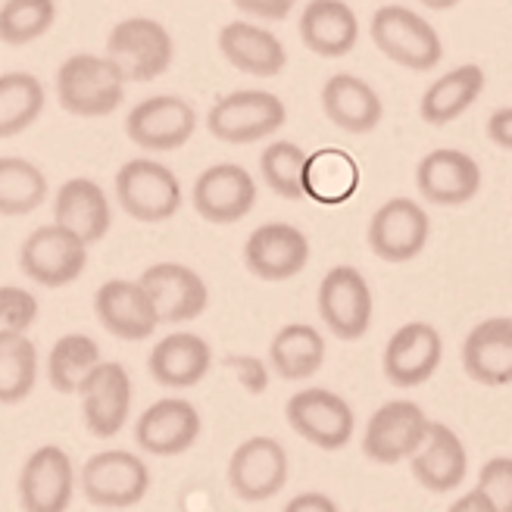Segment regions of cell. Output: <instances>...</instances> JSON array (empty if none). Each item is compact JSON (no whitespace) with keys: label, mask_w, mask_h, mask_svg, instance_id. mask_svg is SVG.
Masks as SVG:
<instances>
[{"label":"cell","mask_w":512,"mask_h":512,"mask_svg":"<svg viewBox=\"0 0 512 512\" xmlns=\"http://www.w3.org/2000/svg\"><path fill=\"white\" fill-rule=\"evenodd\" d=\"M310 263V238L291 222H266L244 241V266L260 281H288Z\"/></svg>","instance_id":"e0dca14e"},{"label":"cell","mask_w":512,"mask_h":512,"mask_svg":"<svg viewBox=\"0 0 512 512\" xmlns=\"http://www.w3.org/2000/svg\"><path fill=\"white\" fill-rule=\"evenodd\" d=\"M319 316L338 341H360L372 325V288L356 266H335L319 281Z\"/></svg>","instance_id":"ba28073f"},{"label":"cell","mask_w":512,"mask_h":512,"mask_svg":"<svg viewBox=\"0 0 512 512\" xmlns=\"http://www.w3.org/2000/svg\"><path fill=\"white\" fill-rule=\"evenodd\" d=\"M288 472L291 463L281 441L256 434V438L238 444L228 459V488L244 503H263L285 488Z\"/></svg>","instance_id":"7c38bea8"},{"label":"cell","mask_w":512,"mask_h":512,"mask_svg":"<svg viewBox=\"0 0 512 512\" xmlns=\"http://www.w3.org/2000/svg\"><path fill=\"white\" fill-rule=\"evenodd\" d=\"M444 360V338L428 322H406L384 344L381 369L394 388H419Z\"/></svg>","instance_id":"9a60e30c"},{"label":"cell","mask_w":512,"mask_h":512,"mask_svg":"<svg viewBox=\"0 0 512 512\" xmlns=\"http://www.w3.org/2000/svg\"><path fill=\"white\" fill-rule=\"evenodd\" d=\"M54 222L75 232L88 247L104 241L113 225V207L107 191L88 175L66 178L54 194Z\"/></svg>","instance_id":"484cf974"},{"label":"cell","mask_w":512,"mask_h":512,"mask_svg":"<svg viewBox=\"0 0 512 512\" xmlns=\"http://www.w3.org/2000/svg\"><path fill=\"white\" fill-rule=\"evenodd\" d=\"M232 4L253 16V19H263V22H281L288 19L291 10L297 7V0H232Z\"/></svg>","instance_id":"b9f144b4"},{"label":"cell","mask_w":512,"mask_h":512,"mask_svg":"<svg viewBox=\"0 0 512 512\" xmlns=\"http://www.w3.org/2000/svg\"><path fill=\"white\" fill-rule=\"evenodd\" d=\"M47 107V88L32 72H4L0 75V141L16 138L41 119Z\"/></svg>","instance_id":"d6a6232c"},{"label":"cell","mask_w":512,"mask_h":512,"mask_svg":"<svg viewBox=\"0 0 512 512\" xmlns=\"http://www.w3.org/2000/svg\"><path fill=\"white\" fill-rule=\"evenodd\" d=\"M47 175L25 157H0V216H29L47 200Z\"/></svg>","instance_id":"d590c367"},{"label":"cell","mask_w":512,"mask_h":512,"mask_svg":"<svg viewBox=\"0 0 512 512\" xmlns=\"http://www.w3.org/2000/svg\"><path fill=\"white\" fill-rule=\"evenodd\" d=\"M484 85H488V75L478 63H463V66H453L450 72L438 75L422 94L419 100V116L428 125H450L463 116L475 100L481 97Z\"/></svg>","instance_id":"f546056e"},{"label":"cell","mask_w":512,"mask_h":512,"mask_svg":"<svg viewBox=\"0 0 512 512\" xmlns=\"http://www.w3.org/2000/svg\"><path fill=\"white\" fill-rule=\"evenodd\" d=\"M219 54L228 66H235L244 75H256V79H275L288 66V50L281 38L263 25L235 19L225 22L219 29Z\"/></svg>","instance_id":"603a6c76"},{"label":"cell","mask_w":512,"mask_h":512,"mask_svg":"<svg viewBox=\"0 0 512 512\" xmlns=\"http://www.w3.org/2000/svg\"><path fill=\"white\" fill-rule=\"evenodd\" d=\"M213 366V347L194 331H172L153 344L147 356V372L160 388L185 391L207 378Z\"/></svg>","instance_id":"cb8c5ba5"},{"label":"cell","mask_w":512,"mask_h":512,"mask_svg":"<svg viewBox=\"0 0 512 512\" xmlns=\"http://www.w3.org/2000/svg\"><path fill=\"white\" fill-rule=\"evenodd\" d=\"M325 363V338L319 328L306 322H291L275 331L269 344V369L285 381L313 378Z\"/></svg>","instance_id":"1f68e13d"},{"label":"cell","mask_w":512,"mask_h":512,"mask_svg":"<svg viewBox=\"0 0 512 512\" xmlns=\"http://www.w3.org/2000/svg\"><path fill=\"white\" fill-rule=\"evenodd\" d=\"M141 285L153 300V310L160 316V325H182L194 322L207 313L210 288L185 263H153L141 272Z\"/></svg>","instance_id":"5bb4252c"},{"label":"cell","mask_w":512,"mask_h":512,"mask_svg":"<svg viewBox=\"0 0 512 512\" xmlns=\"http://www.w3.org/2000/svg\"><path fill=\"white\" fill-rule=\"evenodd\" d=\"M57 22V0H4L0 4V41L25 47L44 38Z\"/></svg>","instance_id":"8d00e7d4"},{"label":"cell","mask_w":512,"mask_h":512,"mask_svg":"<svg viewBox=\"0 0 512 512\" xmlns=\"http://www.w3.org/2000/svg\"><path fill=\"white\" fill-rule=\"evenodd\" d=\"M200 413L185 397H163L150 403L135 422V441L150 456H178L197 444Z\"/></svg>","instance_id":"ffe728a7"},{"label":"cell","mask_w":512,"mask_h":512,"mask_svg":"<svg viewBox=\"0 0 512 512\" xmlns=\"http://www.w3.org/2000/svg\"><path fill=\"white\" fill-rule=\"evenodd\" d=\"M125 75L107 54H91V50H79L60 63L54 91L57 104L79 119H100L110 116L122 107L125 100Z\"/></svg>","instance_id":"6da1fadb"},{"label":"cell","mask_w":512,"mask_h":512,"mask_svg":"<svg viewBox=\"0 0 512 512\" xmlns=\"http://www.w3.org/2000/svg\"><path fill=\"white\" fill-rule=\"evenodd\" d=\"M104 363L100 356V344L91 335L72 331V335L57 338V344L50 347L47 356V381L50 388L60 394H79L88 375Z\"/></svg>","instance_id":"836d02e7"},{"label":"cell","mask_w":512,"mask_h":512,"mask_svg":"<svg viewBox=\"0 0 512 512\" xmlns=\"http://www.w3.org/2000/svg\"><path fill=\"white\" fill-rule=\"evenodd\" d=\"M288 122L285 100L272 91L241 88L222 94L207 113V132L222 144H256Z\"/></svg>","instance_id":"277c9868"},{"label":"cell","mask_w":512,"mask_h":512,"mask_svg":"<svg viewBox=\"0 0 512 512\" xmlns=\"http://www.w3.org/2000/svg\"><path fill=\"white\" fill-rule=\"evenodd\" d=\"M322 110L331 125L347 135H369L384 119V104L378 91L353 72L328 75L322 85Z\"/></svg>","instance_id":"83f0119b"},{"label":"cell","mask_w":512,"mask_h":512,"mask_svg":"<svg viewBox=\"0 0 512 512\" xmlns=\"http://www.w3.org/2000/svg\"><path fill=\"white\" fill-rule=\"evenodd\" d=\"M225 366L238 375V381L244 384L250 394H263L269 388V363H263L260 356L238 353V356H228Z\"/></svg>","instance_id":"60d3db41"},{"label":"cell","mask_w":512,"mask_h":512,"mask_svg":"<svg viewBox=\"0 0 512 512\" xmlns=\"http://www.w3.org/2000/svg\"><path fill=\"white\" fill-rule=\"evenodd\" d=\"M369 250L384 263H409L425 250L431 238V219L413 197H391L369 219Z\"/></svg>","instance_id":"30bf717a"},{"label":"cell","mask_w":512,"mask_h":512,"mask_svg":"<svg viewBox=\"0 0 512 512\" xmlns=\"http://www.w3.org/2000/svg\"><path fill=\"white\" fill-rule=\"evenodd\" d=\"M38 297L32 291H25L19 285H0V335H10V331H25L38 319Z\"/></svg>","instance_id":"f35d334b"},{"label":"cell","mask_w":512,"mask_h":512,"mask_svg":"<svg viewBox=\"0 0 512 512\" xmlns=\"http://www.w3.org/2000/svg\"><path fill=\"white\" fill-rule=\"evenodd\" d=\"M94 316L119 341H147L160 325L141 281L110 278L94 294Z\"/></svg>","instance_id":"44dd1931"},{"label":"cell","mask_w":512,"mask_h":512,"mask_svg":"<svg viewBox=\"0 0 512 512\" xmlns=\"http://www.w3.org/2000/svg\"><path fill=\"white\" fill-rule=\"evenodd\" d=\"M447 512H497V506L491 503V497L484 494L481 488H472L459 500H453Z\"/></svg>","instance_id":"f6af8a7d"},{"label":"cell","mask_w":512,"mask_h":512,"mask_svg":"<svg viewBox=\"0 0 512 512\" xmlns=\"http://www.w3.org/2000/svg\"><path fill=\"white\" fill-rule=\"evenodd\" d=\"M288 425L319 450H341L356 431L350 403L328 388H303L285 406Z\"/></svg>","instance_id":"4fadbf2b"},{"label":"cell","mask_w":512,"mask_h":512,"mask_svg":"<svg viewBox=\"0 0 512 512\" xmlns=\"http://www.w3.org/2000/svg\"><path fill=\"white\" fill-rule=\"evenodd\" d=\"M82 491L100 509L138 506L150 491V469L138 453L100 450L82 466Z\"/></svg>","instance_id":"8fae6325"},{"label":"cell","mask_w":512,"mask_h":512,"mask_svg":"<svg viewBox=\"0 0 512 512\" xmlns=\"http://www.w3.org/2000/svg\"><path fill=\"white\" fill-rule=\"evenodd\" d=\"M191 203L200 219L213 225H235L256 207V178L238 163L207 166L191 188Z\"/></svg>","instance_id":"2e32d148"},{"label":"cell","mask_w":512,"mask_h":512,"mask_svg":"<svg viewBox=\"0 0 512 512\" xmlns=\"http://www.w3.org/2000/svg\"><path fill=\"white\" fill-rule=\"evenodd\" d=\"M38 381V347L25 331L0 335V403H22Z\"/></svg>","instance_id":"e575fe53"},{"label":"cell","mask_w":512,"mask_h":512,"mask_svg":"<svg viewBox=\"0 0 512 512\" xmlns=\"http://www.w3.org/2000/svg\"><path fill=\"white\" fill-rule=\"evenodd\" d=\"M409 469H413V478L425 491L447 494L463 488L469 472V453L463 438L450 425L431 422L425 444L409 456Z\"/></svg>","instance_id":"d4e9b609"},{"label":"cell","mask_w":512,"mask_h":512,"mask_svg":"<svg viewBox=\"0 0 512 512\" xmlns=\"http://www.w3.org/2000/svg\"><path fill=\"white\" fill-rule=\"evenodd\" d=\"M416 188L434 207H466L481 191V166L466 150L438 147L419 160Z\"/></svg>","instance_id":"d6986e66"},{"label":"cell","mask_w":512,"mask_h":512,"mask_svg":"<svg viewBox=\"0 0 512 512\" xmlns=\"http://www.w3.org/2000/svg\"><path fill=\"white\" fill-rule=\"evenodd\" d=\"M419 4L428 7V10H438V13H441V10H453V7L459 4V0H419Z\"/></svg>","instance_id":"bcb514c9"},{"label":"cell","mask_w":512,"mask_h":512,"mask_svg":"<svg viewBox=\"0 0 512 512\" xmlns=\"http://www.w3.org/2000/svg\"><path fill=\"white\" fill-rule=\"evenodd\" d=\"M297 32L316 57L338 60L360 44V16L347 0H310L300 13Z\"/></svg>","instance_id":"4316f807"},{"label":"cell","mask_w":512,"mask_h":512,"mask_svg":"<svg viewBox=\"0 0 512 512\" xmlns=\"http://www.w3.org/2000/svg\"><path fill=\"white\" fill-rule=\"evenodd\" d=\"M197 132V110L178 94L144 97L125 116V135L147 153L182 150Z\"/></svg>","instance_id":"52a82bcc"},{"label":"cell","mask_w":512,"mask_h":512,"mask_svg":"<svg viewBox=\"0 0 512 512\" xmlns=\"http://www.w3.org/2000/svg\"><path fill=\"white\" fill-rule=\"evenodd\" d=\"M281 512H341V509H338L335 500H331L328 494H322V491H303V494L291 497L288 506Z\"/></svg>","instance_id":"7bdbcfd3"},{"label":"cell","mask_w":512,"mask_h":512,"mask_svg":"<svg viewBox=\"0 0 512 512\" xmlns=\"http://www.w3.org/2000/svg\"><path fill=\"white\" fill-rule=\"evenodd\" d=\"M82 416L94 438H116L132 413V378L122 363H100L82 384Z\"/></svg>","instance_id":"7402d4cb"},{"label":"cell","mask_w":512,"mask_h":512,"mask_svg":"<svg viewBox=\"0 0 512 512\" xmlns=\"http://www.w3.org/2000/svg\"><path fill=\"white\" fill-rule=\"evenodd\" d=\"M306 153L294 141H272L260 153V175L272 194L281 200H303V169H306Z\"/></svg>","instance_id":"74e56055"},{"label":"cell","mask_w":512,"mask_h":512,"mask_svg":"<svg viewBox=\"0 0 512 512\" xmlns=\"http://www.w3.org/2000/svg\"><path fill=\"white\" fill-rule=\"evenodd\" d=\"M478 488L491 497L497 512H512V456H494L478 472Z\"/></svg>","instance_id":"ab89813d"},{"label":"cell","mask_w":512,"mask_h":512,"mask_svg":"<svg viewBox=\"0 0 512 512\" xmlns=\"http://www.w3.org/2000/svg\"><path fill=\"white\" fill-rule=\"evenodd\" d=\"M488 138L500 150L512 153V107H500V110L491 113V119H488Z\"/></svg>","instance_id":"ee69618b"},{"label":"cell","mask_w":512,"mask_h":512,"mask_svg":"<svg viewBox=\"0 0 512 512\" xmlns=\"http://www.w3.org/2000/svg\"><path fill=\"white\" fill-rule=\"evenodd\" d=\"M431 419L413 400H391L378 406L363 431V453L378 466H397L413 456L428 438Z\"/></svg>","instance_id":"9c48e42d"},{"label":"cell","mask_w":512,"mask_h":512,"mask_svg":"<svg viewBox=\"0 0 512 512\" xmlns=\"http://www.w3.org/2000/svg\"><path fill=\"white\" fill-rule=\"evenodd\" d=\"M369 35L391 63L413 72H431L444 57V41L438 29L403 4L378 7L369 22Z\"/></svg>","instance_id":"7a4b0ae2"},{"label":"cell","mask_w":512,"mask_h":512,"mask_svg":"<svg viewBox=\"0 0 512 512\" xmlns=\"http://www.w3.org/2000/svg\"><path fill=\"white\" fill-rule=\"evenodd\" d=\"M363 185V172L347 150L322 147L306 157L303 194L319 207H341Z\"/></svg>","instance_id":"4dcf8cb0"},{"label":"cell","mask_w":512,"mask_h":512,"mask_svg":"<svg viewBox=\"0 0 512 512\" xmlns=\"http://www.w3.org/2000/svg\"><path fill=\"white\" fill-rule=\"evenodd\" d=\"M88 266V244L69 228L38 225L19 247V269L41 288H66L79 281Z\"/></svg>","instance_id":"8992f818"},{"label":"cell","mask_w":512,"mask_h":512,"mask_svg":"<svg viewBox=\"0 0 512 512\" xmlns=\"http://www.w3.org/2000/svg\"><path fill=\"white\" fill-rule=\"evenodd\" d=\"M75 497V466L63 447H38L19 472V503L25 512H69Z\"/></svg>","instance_id":"ac0fdd59"},{"label":"cell","mask_w":512,"mask_h":512,"mask_svg":"<svg viewBox=\"0 0 512 512\" xmlns=\"http://www.w3.org/2000/svg\"><path fill=\"white\" fill-rule=\"evenodd\" d=\"M107 57L122 69L125 82H153L175 60V38L160 19L128 16L107 35Z\"/></svg>","instance_id":"5b68a950"},{"label":"cell","mask_w":512,"mask_h":512,"mask_svg":"<svg viewBox=\"0 0 512 512\" xmlns=\"http://www.w3.org/2000/svg\"><path fill=\"white\" fill-rule=\"evenodd\" d=\"M463 369L484 388L512 384V319L494 316L478 322L463 341Z\"/></svg>","instance_id":"f1b7e54d"},{"label":"cell","mask_w":512,"mask_h":512,"mask_svg":"<svg viewBox=\"0 0 512 512\" xmlns=\"http://www.w3.org/2000/svg\"><path fill=\"white\" fill-rule=\"evenodd\" d=\"M113 188H116V200L122 213L144 225L169 222L185 203L178 175L153 157H135L122 163Z\"/></svg>","instance_id":"3957f363"}]
</instances>
